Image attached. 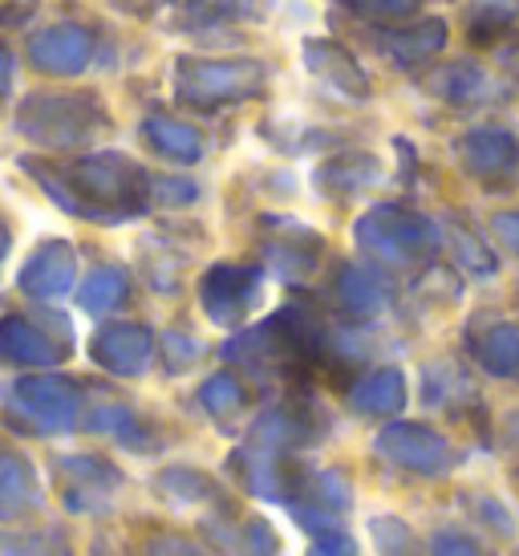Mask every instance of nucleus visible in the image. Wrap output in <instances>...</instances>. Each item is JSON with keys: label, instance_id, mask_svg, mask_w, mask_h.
I'll list each match as a JSON object with an SVG mask.
<instances>
[{"label": "nucleus", "instance_id": "1", "mask_svg": "<svg viewBox=\"0 0 519 556\" xmlns=\"http://www.w3.org/2000/svg\"><path fill=\"white\" fill-rule=\"evenodd\" d=\"M25 170L41 184L49 200L65 207L69 216L102 219V224H123L130 216H142L151 203V175L138 167L130 155L118 151H98L81 155L65 167L33 163L25 159Z\"/></svg>", "mask_w": 519, "mask_h": 556}, {"label": "nucleus", "instance_id": "2", "mask_svg": "<svg viewBox=\"0 0 519 556\" xmlns=\"http://www.w3.org/2000/svg\"><path fill=\"white\" fill-rule=\"evenodd\" d=\"M325 338L321 325L313 321V313L289 305L256 329H244L240 338H231L224 345V357L256 374H301L317 362Z\"/></svg>", "mask_w": 519, "mask_h": 556}, {"label": "nucleus", "instance_id": "3", "mask_svg": "<svg viewBox=\"0 0 519 556\" xmlns=\"http://www.w3.org/2000/svg\"><path fill=\"white\" fill-rule=\"evenodd\" d=\"M106 126V106L93 93L69 90V93H33L16 106V130L25 139L65 151L77 147L90 135H98Z\"/></svg>", "mask_w": 519, "mask_h": 556}, {"label": "nucleus", "instance_id": "4", "mask_svg": "<svg viewBox=\"0 0 519 556\" xmlns=\"http://www.w3.org/2000/svg\"><path fill=\"white\" fill-rule=\"evenodd\" d=\"M264 81L268 74L256 58H215V62L183 58L175 65V90L183 102H195V106H224V102L256 98Z\"/></svg>", "mask_w": 519, "mask_h": 556}, {"label": "nucleus", "instance_id": "5", "mask_svg": "<svg viewBox=\"0 0 519 556\" xmlns=\"http://www.w3.org/2000/svg\"><path fill=\"white\" fill-rule=\"evenodd\" d=\"M353 236L366 252H374V256H382L390 264H410L434 248V228L422 216L402 212V207H374V212H366L357 219Z\"/></svg>", "mask_w": 519, "mask_h": 556}, {"label": "nucleus", "instance_id": "6", "mask_svg": "<svg viewBox=\"0 0 519 556\" xmlns=\"http://www.w3.org/2000/svg\"><path fill=\"white\" fill-rule=\"evenodd\" d=\"M13 410L29 418V427L46 434L69 431L77 427V415H81V394H77L74 382L65 378H53V374H41V378H21L13 387Z\"/></svg>", "mask_w": 519, "mask_h": 556}, {"label": "nucleus", "instance_id": "7", "mask_svg": "<svg viewBox=\"0 0 519 556\" xmlns=\"http://www.w3.org/2000/svg\"><path fill=\"white\" fill-rule=\"evenodd\" d=\"M199 301H203V313L215 325L244 321L252 305L260 301V268L215 264V268H207V277L199 280Z\"/></svg>", "mask_w": 519, "mask_h": 556}, {"label": "nucleus", "instance_id": "8", "mask_svg": "<svg viewBox=\"0 0 519 556\" xmlns=\"http://www.w3.org/2000/svg\"><path fill=\"white\" fill-rule=\"evenodd\" d=\"M62 357H69V333H49L46 321H29L16 313L0 321V362L21 370H41L58 366Z\"/></svg>", "mask_w": 519, "mask_h": 556}, {"label": "nucleus", "instance_id": "9", "mask_svg": "<svg viewBox=\"0 0 519 556\" xmlns=\"http://www.w3.org/2000/svg\"><path fill=\"white\" fill-rule=\"evenodd\" d=\"M93 58V33L81 25H49L29 37V62L49 78H77Z\"/></svg>", "mask_w": 519, "mask_h": 556}, {"label": "nucleus", "instance_id": "10", "mask_svg": "<svg viewBox=\"0 0 519 556\" xmlns=\"http://www.w3.org/2000/svg\"><path fill=\"white\" fill-rule=\"evenodd\" d=\"M90 354L106 374H118V378H138V374L151 366L154 333L147 329V325H135V321L106 325V329H98V333H93Z\"/></svg>", "mask_w": 519, "mask_h": 556}, {"label": "nucleus", "instance_id": "11", "mask_svg": "<svg viewBox=\"0 0 519 556\" xmlns=\"http://www.w3.org/2000/svg\"><path fill=\"white\" fill-rule=\"evenodd\" d=\"M58 476H62V495L74 511H93L110 500V492H118V467L98 459V455H65L58 459Z\"/></svg>", "mask_w": 519, "mask_h": 556}, {"label": "nucleus", "instance_id": "12", "mask_svg": "<svg viewBox=\"0 0 519 556\" xmlns=\"http://www.w3.org/2000/svg\"><path fill=\"white\" fill-rule=\"evenodd\" d=\"M458 159L463 167L471 170L474 179H488V184H504L511 175H519V139L507 130H471L458 139Z\"/></svg>", "mask_w": 519, "mask_h": 556}, {"label": "nucleus", "instance_id": "13", "mask_svg": "<svg viewBox=\"0 0 519 556\" xmlns=\"http://www.w3.org/2000/svg\"><path fill=\"white\" fill-rule=\"evenodd\" d=\"M77 252L65 240H46L21 268V289L37 301H58L74 289Z\"/></svg>", "mask_w": 519, "mask_h": 556}, {"label": "nucleus", "instance_id": "14", "mask_svg": "<svg viewBox=\"0 0 519 556\" xmlns=\"http://www.w3.org/2000/svg\"><path fill=\"white\" fill-rule=\"evenodd\" d=\"M305 65L313 70V78H321L329 90H337L341 98H353V102H366L369 98V78L366 70L357 65L345 46L337 41H325V37H313L305 41Z\"/></svg>", "mask_w": 519, "mask_h": 556}, {"label": "nucleus", "instance_id": "15", "mask_svg": "<svg viewBox=\"0 0 519 556\" xmlns=\"http://www.w3.org/2000/svg\"><path fill=\"white\" fill-rule=\"evenodd\" d=\"M385 459L410 467V471H434L443 467L446 459V443L427 427H410V422H397V427H385L382 439H378Z\"/></svg>", "mask_w": 519, "mask_h": 556}, {"label": "nucleus", "instance_id": "16", "mask_svg": "<svg viewBox=\"0 0 519 556\" xmlns=\"http://www.w3.org/2000/svg\"><path fill=\"white\" fill-rule=\"evenodd\" d=\"M430 90L439 93L443 102L451 106H488L499 98V86L491 78L488 70H479L471 62H455V65H443L434 78H430Z\"/></svg>", "mask_w": 519, "mask_h": 556}, {"label": "nucleus", "instance_id": "17", "mask_svg": "<svg viewBox=\"0 0 519 556\" xmlns=\"http://www.w3.org/2000/svg\"><path fill=\"white\" fill-rule=\"evenodd\" d=\"M385 53L397 65H422L446 46V25L443 21H414V25H397L385 33Z\"/></svg>", "mask_w": 519, "mask_h": 556}, {"label": "nucleus", "instance_id": "18", "mask_svg": "<svg viewBox=\"0 0 519 556\" xmlns=\"http://www.w3.org/2000/svg\"><path fill=\"white\" fill-rule=\"evenodd\" d=\"M207 536L228 556H276V532L264 520H212Z\"/></svg>", "mask_w": 519, "mask_h": 556}, {"label": "nucleus", "instance_id": "19", "mask_svg": "<svg viewBox=\"0 0 519 556\" xmlns=\"http://www.w3.org/2000/svg\"><path fill=\"white\" fill-rule=\"evenodd\" d=\"M142 135L163 159H175V163H199L203 159V139L191 123H179V118H167V114H154L147 118Z\"/></svg>", "mask_w": 519, "mask_h": 556}, {"label": "nucleus", "instance_id": "20", "mask_svg": "<svg viewBox=\"0 0 519 556\" xmlns=\"http://www.w3.org/2000/svg\"><path fill=\"white\" fill-rule=\"evenodd\" d=\"M37 504V479H33V467L13 455V451H4L0 455V520H13L21 511Z\"/></svg>", "mask_w": 519, "mask_h": 556}, {"label": "nucleus", "instance_id": "21", "mask_svg": "<svg viewBox=\"0 0 519 556\" xmlns=\"http://www.w3.org/2000/svg\"><path fill=\"white\" fill-rule=\"evenodd\" d=\"M130 293V277H126L123 268H114V264H102V268H93L86 285L77 289V301H81V309L93 313V317H106L114 313L118 305L126 301Z\"/></svg>", "mask_w": 519, "mask_h": 556}, {"label": "nucleus", "instance_id": "22", "mask_svg": "<svg viewBox=\"0 0 519 556\" xmlns=\"http://www.w3.org/2000/svg\"><path fill=\"white\" fill-rule=\"evenodd\" d=\"M378 159L374 155H337L317 170V184L321 191H337V195H350V191H366L378 179Z\"/></svg>", "mask_w": 519, "mask_h": 556}, {"label": "nucleus", "instance_id": "23", "mask_svg": "<svg viewBox=\"0 0 519 556\" xmlns=\"http://www.w3.org/2000/svg\"><path fill=\"white\" fill-rule=\"evenodd\" d=\"M402 402H406V387H402L397 370H378L353 387V406L366 415H394Z\"/></svg>", "mask_w": 519, "mask_h": 556}, {"label": "nucleus", "instance_id": "24", "mask_svg": "<svg viewBox=\"0 0 519 556\" xmlns=\"http://www.w3.org/2000/svg\"><path fill=\"white\" fill-rule=\"evenodd\" d=\"M519 25V0H471L467 9V33L474 41H495L499 33Z\"/></svg>", "mask_w": 519, "mask_h": 556}, {"label": "nucleus", "instance_id": "25", "mask_svg": "<svg viewBox=\"0 0 519 556\" xmlns=\"http://www.w3.org/2000/svg\"><path fill=\"white\" fill-rule=\"evenodd\" d=\"M337 293L345 301V309H353V313H378L385 305L382 280L374 277V273H366V268H341Z\"/></svg>", "mask_w": 519, "mask_h": 556}, {"label": "nucleus", "instance_id": "26", "mask_svg": "<svg viewBox=\"0 0 519 556\" xmlns=\"http://www.w3.org/2000/svg\"><path fill=\"white\" fill-rule=\"evenodd\" d=\"M317 236H305V244H292V240H268V264H273L280 277H305L317 264Z\"/></svg>", "mask_w": 519, "mask_h": 556}, {"label": "nucleus", "instance_id": "27", "mask_svg": "<svg viewBox=\"0 0 519 556\" xmlns=\"http://www.w3.org/2000/svg\"><path fill=\"white\" fill-rule=\"evenodd\" d=\"M0 556H74L58 532H16L0 536Z\"/></svg>", "mask_w": 519, "mask_h": 556}, {"label": "nucleus", "instance_id": "28", "mask_svg": "<svg viewBox=\"0 0 519 556\" xmlns=\"http://www.w3.org/2000/svg\"><path fill=\"white\" fill-rule=\"evenodd\" d=\"M199 399H203V406H207L215 418H231L240 406H244V387H240L231 374H215V378L203 382Z\"/></svg>", "mask_w": 519, "mask_h": 556}, {"label": "nucleus", "instance_id": "29", "mask_svg": "<svg viewBox=\"0 0 519 556\" xmlns=\"http://www.w3.org/2000/svg\"><path fill=\"white\" fill-rule=\"evenodd\" d=\"M479 357L488 362L495 374H516L519 370V333L516 329H495V338L479 350Z\"/></svg>", "mask_w": 519, "mask_h": 556}, {"label": "nucleus", "instance_id": "30", "mask_svg": "<svg viewBox=\"0 0 519 556\" xmlns=\"http://www.w3.org/2000/svg\"><path fill=\"white\" fill-rule=\"evenodd\" d=\"M345 4L357 16L382 21V25H394V21H406V16L418 13V0H345Z\"/></svg>", "mask_w": 519, "mask_h": 556}, {"label": "nucleus", "instance_id": "31", "mask_svg": "<svg viewBox=\"0 0 519 556\" xmlns=\"http://www.w3.org/2000/svg\"><path fill=\"white\" fill-rule=\"evenodd\" d=\"M163 488H167V492H179L183 500H199V495H215V483H212V479L195 476V471H187V467H175V471H167V479H163Z\"/></svg>", "mask_w": 519, "mask_h": 556}, {"label": "nucleus", "instance_id": "32", "mask_svg": "<svg viewBox=\"0 0 519 556\" xmlns=\"http://www.w3.org/2000/svg\"><path fill=\"white\" fill-rule=\"evenodd\" d=\"M199 187L187 184V179H163V184H151V200H159L163 207H183V203H195Z\"/></svg>", "mask_w": 519, "mask_h": 556}, {"label": "nucleus", "instance_id": "33", "mask_svg": "<svg viewBox=\"0 0 519 556\" xmlns=\"http://www.w3.org/2000/svg\"><path fill=\"white\" fill-rule=\"evenodd\" d=\"M163 354H167L170 370H187V366H195L199 341L183 338V333H167V338H163Z\"/></svg>", "mask_w": 519, "mask_h": 556}, {"label": "nucleus", "instance_id": "34", "mask_svg": "<svg viewBox=\"0 0 519 556\" xmlns=\"http://www.w3.org/2000/svg\"><path fill=\"white\" fill-rule=\"evenodd\" d=\"M308 556H357V548H353V541H345V536H325L321 544L308 548Z\"/></svg>", "mask_w": 519, "mask_h": 556}, {"label": "nucleus", "instance_id": "35", "mask_svg": "<svg viewBox=\"0 0 519 556\" xmlns=\"http://www.w3.org/2000/svg\"><path fill=\"white\" fill-rule=\"evenodd\" d=\"M199 13H207V16H236V13H244V0H199Z\"/></svg>", "mask_w": 519, "mask_h": 556}, {"label": "nucleus", "instance_id": "36", "mask_svg": "<svg viewBox=\"0 0 519 556\" xmlns=\"http://www.w3.org/2000/svg\"><path fill=\"white\" fill-rule=\"evenodd\" d=\"M495 228H499V236H504L507 244L519 252V216H499V224H495Z\"/></svg>", "mask_w": 519, "mask_h": 556}, {"label": "nucleus", "instance_id": "37", "mask_svg": "<svg viewBox=\"0 0 519 556\" xmlns=\"http://www.w3.org/2000/svg\"><path fill=\"white\" fill-rule=\"evenodd\" d=\"M9 81H13V53L0 46V93L9 90Z\"/></svg>", "mask_w": 519, "mask_h": 556}, {"label": "nucleus", "instance_id": "38", "mask_svg": "<svg viewBox=\"0 0 519 556\" xmlns=\"http://www.w3.org/2000/svg\"><path fill=\"white\" fill-rule=\"evenodd\" d=\"M504 65H507V74H511V78L519 81V46L507 49V53H504Z\"/></svg>", "mask_w": 519, "mask_h": 556}, {"label": "nucleus", "instance_id": "39", "mask_svg": "<svg viewBox=\"0 0 519 556\" xmlns=\"http://www.w3.org/2000/svg\"><path fill=\"white\" fill-rule=\"evenodd\" d=\"M4 256H9V228L0 224V264H4Z\"/></svg>", "mask_w": 519, "mask_h": 556}]
</instances>
